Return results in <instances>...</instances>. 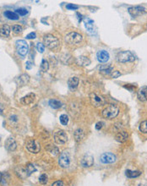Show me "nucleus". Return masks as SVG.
Listing matches in <instances>:
<instances>
[{
    "label": "nucleus",
    "instance_id": "nucleus-1",
    "mask_svg": "<svg viewBox=\"0 0 147 186\" xmlns=\"http://www.w3.org/2000/svg\"><path fill=\"white\" fill-rule=\"evenodd\" d=\"M118 113H119V108L117 107L116 105L111 104L102 111V116L104 117L105 119H112L118 116Z\"/></svg>",
    "mask_w": 147,
    "mask_h": 186
},
{
    "label": "nucleus",
    "instance_id": "nucleus-2",
    "mask_svg": "<svg viewBox=\"0 0 147 186\" xmlns=\"http://www.w3.org/2000/svg\"><path fill=\"white\" fill-rule=\"evenodd\" d=\"M43 42H44V44L47 48L52 49V50L58 48V46H59V40L56 37L50 35V34L44 36Z\"/></svg>",
    "mask_w": 147,
    "mask_h": 186
},
{
    "label": "nucleus",
    "instance_id": "nucleus-3",
    "mask_svg": "<svg viewBox=\"0 0 147 186\" xmlns=\"http://www.w3.org/2000/svg\"><path fill=\"white\" fill-rule=\"evenodd\" d=\"M65 41H66V43L71 44V45H77L81 43L82 36L78 32L71 31L65 36Z\"/></svg>",
    "mask_w": 147,
    "mask_h": 186
},
{
    "label": "nucleus",
    "instance_id": "nucleus-4",
    "mask_svg": "<svg viewBox=\"0 0 147 186\" xmlns=\"http://www.w3.org/2000/svg\"><path fill=\"white\" fill-rule=\"evenodd\" d=\"M16 51L19 55L24 57L29 52V46L28 43L24 40H18L16 43Z\"/></svg>",
    "mask_w": 147,
    "mask_h": 186
},
{
    "label": "nucleus",
    "instance_id": "nucleus-5",
    "mask_svg": "<svg viewBox=\"0 0 147 186\" xmlns=\"http://www.w3.org/2000/svg\"><path fill=\"white\" fill-rule=\"evenodd\" d=\"M118 60L120 63H127V62H133L135 61V57L131 52L129 51H123L120 52L118 54Z\"/></svg>",
    "mask_w": 147,
    "mask_h": 186
},
{
    "label": "nucleus",
    "instance_id": "nucleus-6",
    "mask_svg": "<svg viewBox=\"0 0 147 186\" xmlns=\"http://www.w3.org/2000/svg\"><path fill=\"white\" fill-rule=\"evenodd\" d=\"M129 15L132 17H138V16H143L146 13V9L143 6H133L129 8Z\"/></svg>",
    "mask_w": 147,
    "mask_h": 186
},
{
    "label": "nucleus",
    "instance_id": "nucleus-7",
    "mask_svg": "<svg viewBox=\"0 0 147 186\" xmlns=\"http://www.w3.org/2000/svg\"><path fill=\"white\" fill-rule=\"evenodd\" d=\"M25 147L31 153H38L41 150L40 145L35 140H28L27 142L25 143Z\"/></svg>",
    "mask_w": 147,
    "mask_h": 186
},
{
    "label": "nucleus",
    "instance_id": "nucleus-8",
    "mask_svg": "<svg viewBox=\"0 0 147 186\" xmlns=\"http://www.w3.org/2000/svg\"><path fill=\"white\" fill-rule=\"evenodd\" d=\"M90 101H91V103L92 106L97 107H101L102 105H104V99L101 98V97H99L98 95H96L94 92H92L90 94Z\"/></svg>",
    "mask_w": 147,
    "mask_h": 186
},
{
    "label": "nucleus",
    "instance_id": "nucleus-9",
    "mask_svg": "<svg viewBox=\"0 0 147 186\" xmlns=\"http://www.w3.org/2000/svg\"><path fill=\"white\" fill-rule=\"evenodd\" d=\"M54 140L58 145H64L68 140L67 134L64 130H58L54 134Z\"/></svg>",
    "mask_w": 147,
    "mask_h": 186
},
{
    "label": "nucleus",
    "instance_id": "nucleus-10",
    "mask_svg": "<svg viewBox=\"0 0 147 186\" xmlns=\"http://www.w3.org/2000/svg\"><path fill=\"white\" fill-rule=\"evenodd\" d=\"M58 163L61 166L62 168H66L70 165V157H69V153L68 152H64L60 155L59 160H58Z\"/></svg>",
    "mask_w": 147,
    "mask_h": 186
},
{
    "label": "nucleus",
    "instance_id": "nucleus-11",
    "mask_svg": "<svg viewBox=\"0 0 147 186\" xmlns=\"http://www.w3.org/2000/svg\"><path fill=\"white\" fill-rule=\"evenodd\" d=\"M100 161L104 164H109V163H114L116 161V156L111 152H105L101 156Z\"/></svg>",
    "mask_w": 147,
    "mask_h": 186
},
{
    "label": "nucleus",
    "instance_id": "nucleus-12",
    "mask_svg": "<svg viewBox=\"0 0 147 186\" xmlns=\"http://www.w3.org/2000/svg\"><path fill=\"white\" fill-rule=\"evenodd\" d=\"M80 163L84 168H90L94 164V157L90 154H86L80 161Z\"/></svg>",
    "mask_w": 147,
    "mask_h": 186
},
{
    "label": "nucleus",
    "instance_id": "nucleus-13",
    "mask_svg": "<svg viewBox=\"0 0 147 186\" xmlns=\"http://www.w3.org/2000/svg\"><path fill=\"white\" fill-rule=\"evenodd\" d=\"M109 53L106 50H100L96 53V58L100 63H106L109 60Z\"/></svg>",
    "mask_w": 147,
    "mask_h": 186
},
{
    "label": "nucleus",
    "instance_id": "nucleus-14",
    "mask_svg": "<svg viewBox=\"0 0 147 186\" xmlns=\"http://www.w3.org/2000/svg\"><path fill=\"white\" fill-rule=\"evenodd\" d=\"M84 22H85V26H86V30L88 31V32L91 34V35H94V33H95L94 21L92 20L91 19L86 18L84 20Z\"/></svg>",
    "mask_w": 147,
    "mask_h": 186
},
{
    "label": "nucleus",
    "instance_id": "nucleus-15",
    "mask_svg": "<svg viewBox=\"0 0 147 186\" xmlns=\"http://www.w3.org/2000/svg\"><path fill=\"white\" fill-rule=\"evenodd\" d=\"M16 147H17V144H16V140H15L14 138H9V139L5 141V148H6L9 152H14V151H16Z\"/></svg>",
    "mask_w": 147,
    "mask_h": 186
},
{
    "label": "nucleus",
    "instance_id": "nucleus-16",
    "mask_svg": "<svg viewBox=\"0 0 147 186\" xmlns=\"http://www.w3.org/2000/svg\"><path fill=\"white\" fill-rule=\"evenodd\" d=\"M30 80V76L27 74H22L21 75H20L16 79V82L19 85H25L29 82Z\"/></svg>",
    "mask_w": 147,
    "mask_h": 186
},
{
    "label": "nucleus",
    "instance_id": "nucleus-17",
    "mask_svg": "<svg viewBox=\"0 0 147 186\" xmlns=\"http://www.w3.org/2000/svg\"><path fill=\"white\" fill-rule=\"evenodd\" d=\"M35 99H36V95L34 93H29L26 96H24V98H21V102L24 105H30V104L33 103Z\"/></svg>",
    "mask_w": 147,
    "mask_h": 186
},
{
    "label": "nucleus",
    "instance_id": "nucleus-18",
    "mask_svg": "<svg viewBox=\"0 0 147 186\" xmlns=\"http://www.w3.org/2000/svg\"><path fill=\"white\" fill-rule=\"evenodd\" d=\"M138 99L141 102L147 101V86H143L139 90L137 93Z\"/></svg>",
    "mask_w": 147,
    "mask_h": 186
},
{
    "label": "nucleus",
    "instance_id": "nucleus-19",
    "mask_svg": "<svg viewBox=\"0 0 147 186\" xmlns=\"http://www.w3.org/2000/svg\"><path fill=\"white\" fill-rule=\"evenodd\" d=\"M78 85H79V79L77 77H71L68 80V85H69V88L70 89L71 91L76 90Z\"/></svg>",
    "mask_w": 147,
    "mask_h": 186
},
{
    "label": "nucleus",
    "instance_id": "nucleus-20",
    "mask_svg": "<svg viewBox=\"0 0 147 186\" xmlns=\"http://www.w3.org/2000/svg\"><path fill=\"white\" fill-rule=\"evenodd\" d=\"M75 62L76 64L79 65V66H81V67H84V66H87L91 64V60L89 58H86L85 56H80L75 59Z\"/></svg>",
    "mask_w": 147,
    "mask_h": 186
},
{
    "label": "nucleus",
    "instance_id": "nucleus-21",
    "mask_svg": "<svg viewBox=\"0 0 147 186\" xmlns=\"http://www.w3.org/2000/svg\"><path fill=\"white\" fill-rule=\"evenodd\" d=\"M115 138H116L117 141L122 143V142H125L126 140H128L129 134L126 131H119L118 133H117Z\"/></svg>",
    "mask_w": 147,
    "mask_h": 186
},
{
    "label": "nucleus",
    "instance_id": "nucleus-22",
    "mask_svg": "<svg viewBox=\"0 0 147 186\" xmlns=\"http://www.w3.org/2000/svg\"><path fill=\"white\" fill-rule=\"evenodd\" d=\"M9 35H10V27L8 25H3V26L0 28V37L6 38L9 37Z\"/></svg>",
    "mask_w": 147,
    "mask_h": 186
},
{
    "label": "nucleus",
    "instance_id": "nucleus-23",
    "mask_svg": "<svg viewBox=\"0 0 147 186\" xmlns=\"http://www.w3.org/2000/svg\"><path fill=\"white\" fill-rule=\"evenodd\" d=\"M4 16L6 17L7 19H9L10 20H19V16L15 12H12V11H9V10H7L4 12Z\"/></svg>",
    "mask_w": 147,
    "mask_h": 186
},
{
    "label": "nucleus",
    "instance_id": "nucleus-24",
    "mask_svg": "<svg viewBox=\"0 0 147 186\" xmlns=\"http://www.w3.org/2000/svg\"><path fill=\"white\" fill-rule=\"evenodd\" d=\"M84 131H83V129H78L75 130L74 132V139L76 140V142H80L81 140H83V138H84Z\"/></svg>",
    "mask_w": 147,
    "mask_h": 186
},
{
    "label": "nucleus",
    "instance_id": "nucleus-25",
    "mask_svg": "<svg viewBox=\"0 0 147 186\" xmlns=\"http://www.w3.org/2000/svg\"><path fill=\"white\" fill-rule=\"evenodd\" d=\"M49 105L53 109H58L62 107V102L58 100H56V99H52V100L49 101Z\"/></svg>",
    "mask_w": 147,
    "mask_h": 186
},
{
    "label": "nucleus",
    "instance_id": "nucleus-26",
    "mask_svg": "<svg viewBox=\"0 0 147 186\" xmlns=\"http://www.w3.org/2000/svg\"><path fill=\"white\" fill-rule=\"evenodd\" d=\"M141 174V172L140 171H132L126 170V176L129 179H134V178L139 177Z\"/></svg>",
    "mask_w": 147,
    "mask_h": 186
},
{
    "label": "nucleus",
    "instance_id": "nucleus-27",
    "mask_svg": "<svg viewBox=\"0 0 147 186\" xmlns=\"http://www.w3.org/2000/svg\"><path fill=\"white\" fill-rule=\"evenodd\" d=\"M25 170H26V173H27L28 174V177L31 175L32 173H34V172H36L37 171V168H36V167L34 166L32 163H28V164L25 165Z\"/></svg>",
    "mask_w": 147,
    "mask_h": 186
},
{
    "label": "nucleus",
    "instance_id": "nucleus-28",
    "mask_svg": "<svg viewBox=\"0 0 147 186\" xmlns=\"http://www.w3.org/2000/svg\"><path fill=\"white\" fill-rule=\"evenodd\" d=\"M46 150H47L53 156L57 155V154L58 153V152H59L58 147H54V146H52V145H48V146H47Z\"/></svg>",
    "mask_w": 147,
    "mask_h": 186
},
{
    "label": "nucleus",
    "instance_id": "nucleus-29",
    "mask_svg": "<svg viewBox=\"0 0 147 186\" xmlns=\"http://www.w3.org/2000/svg\"><path fill=\"white\" fill-rule=\"evenodd\" d=\"M40 69L42 72H47V71L48 70L49 64L46 59H42V64H41Z\"/></svg>",
    "mask_w": 147,
    "mask_h": 186
},
{
    "label": "nucleus",
    "instance_id": "nucleus-30",
    "mask_svg": "<svg viewBox=\"0 0 147 186\" xmlns=\"http://www.w3.org/2000/svg\"><path fill=\"white\" fill-rule=\"evenodd\" d=\"M139 129H140L142 133L147 134V120H145V121L140 123V125L139 126Z\"/></svg>",
    "mask_w": 147,
    "mask_h": 186
},
{
    "label": "nucleus",
    "instance_id": "nucleus-31",
    "mask_svg": "<svg viewBox=\"0 0 147 186\" xmlns=\"http://www.w3.org/2000/svg\"><path fill=\"white\" fill-rule=\"evenodd\" d=\"M16 13L18 16H24L28 14V10L26 9H24V8H20V9H16Z\"/></svg>",
    "mask_w": 147,
    "mask_h": 186
},
{
    "label": "nucleus",
    "instance_id": "nucleus-32",
    "mask_svg": "<svg viewBox=\"0 0 147 186\" xmlns=\"http://www.w3.org/2000/svg\"><path fill=\"white\" fill-rule=\"evenodd\" d=\"M59 120L63 125H67L69 123V117L66 114H62L61 116L59 117Z\"/></svg>",
    "mask_w": 147,
    "mask_h": 186
},
{
    "label": "nucleus",
    "instance_id": "nucleus-33",
    "mask_svg": "<svg viewBox=\"0 0 147 186\" xmlns=\"http://www.w3.org/2000/svg\"><path fill=\"white\" fill-rule=\"evenodd\" d=\"M12 31L16 34H20L23 31V28L20 25H13Z\"/></svg>",
    "mask_w": 147,
    "mask_h": 186
},
{
    "label": "nucleus",
    "instance_id": "nucleus-34",
    "mask_svg": "<svg viewBox=\"0 0 147 186\" xmlns=\"http://www.w3.org/2000/svg\"><path fill=\"white\" fill-rule=\"evenodd\" d=\"M39 182L42 184L47 183V176L46 174H42L40 177H39Z\"/></svg>",
    "mask_w": 147,
    "mask_h": 186
},
{
    "label": "nucleus",
    "instance_id": "nucleus-35",
    "mask_svg": "<svg viewBox=\"0 0 147 186\" xmlns=\"http://www.w3.org/2000/svg\"><path fill=\"white\" fill-rule=\"evenodd\" d=\"M66 9H69V10H76V9H79V6L74 4V3H68L66 5Z\"/></svg>",
    "mask_w": 147,
    "mask_h": 186
},
{
    "label": "nucleus",
    "instance_id": "nucleus-36",
    "mask_svg": "<svg viewBox=\"0 0 147 186\" xmlns=\"http://www.w3.org/2000/svg\"><path fill=\"white\" fill-rule=\"evenodd\" d=\"M37 49L38 52H41V53H42V52L45 51V46L43 45L42 43H38L37 44Z\"/></svg>",
    "mask_w": 147,
    "mask_h": 186
},
{
    "label": "nucleus",
    "instance_id": "nucleus-37",
    "mask_svg": "<svg viewBox=\"0 0 147 186\" xmlns=\"http://www.w3.org/2000/svg\"><path fill=\"white\" fill-rule=\"evenodd\" d=\"M9 121L11 123V125H15V124L18 122V117L16 115H11L9 117Z\"/></svg>",
    "mask_w": 147,
    "mask_h": 186
},
{
    "label": "nucleus",
    "instance_id": "nucleus-38",
    "mask_svg": "<svg viewBox=\"0 0 147 186\" xmlns=\"http://www.w3.org/2000/svg\"><path fill=\"white\" fill-rule=\"evenodd\" d=\"M121 75V74L119 73V71H118V70H115V71H113V73L111 74V76L112 78H114V79H116V78H118V77Z\"/></svg>",
    "mask_w": 147,
    "mask_h": 186
},
{
    "label": "nucleus",
    "instance_id": "nucleus-39",
    "mask_svg": "<svg viewBox=\"0 0 147 186\" xmlns=\"http://www.w3.org/2000/svg\"><path fill=\"white\" fill-rule=\"evenodd\" d=\"M37 37V34L35 32H31L26 36V39H35Z\"/></svg>",
    "mask_w": 147,
    "mask_h": 186
},
{
    "label": "nucleus",
    "instance_id": "nucleus-40",
    "mask_svg": "<svg viewBox=\"0 0 147 186\" xmlns=\"http://www.w3.org/2000/svg\"><path fill=\"white\" fill-rule=\"evenodd\" d=\"M52 186H65V185H64L63 181H61V180H58V181H56V182H54V183L52 184Z\"/></svg>",
    "mask_w": 147,
    "mask_h": 186
},
{
    "label": "nucleus",
    "instance_id": "nucleus-41",
    "mask_svg": "<svg viewBox=\"0 0 147 186\" xmlns=\"http://www.w3.org/2000/svg\"><path fill=\"white\" fill-rule=\"evenodd\" d=\"M102 126H103V123H102V122L96 123V129H97V130H100V129L102 128Z\"/></svg>",
    "mask_w": 147,
    "mask_h": 186
},
{
    "label": "nucleus",
    "instance_id": "nucleus-42",
    "mask_svg": "<svg viewBox=\"0 0 147 186\" xmlns=\"http://www.w3.org/2000/svg\"><path fill=\"white\" fill-rule=\"evenodd\" d=\"M32 66H33V64H31V62H26V64H25V69H26V70H31V68H32Z\"/></svg>",
    "mask_w": 147,
    "mask_h": 186
},
{
    "label": "nucleus",
    "instance_id": "nucleus-43",
    "mask_svg": "<svg viewBox=\"0 0 147 186\" xmlns=\"http://www.w3.org/2000/svg\"><path fill=\"white\" fill-rule=\"evenodd\" d=\"M3 112H4V107L0 103V115H3Z\"/></svg>",
    "mask_w": 147,
    "mask_h": 186
},
{
    "label": "nucleus",
    "instance_id": "nucleus-44",
    "mask_svg": "<svg viewBox=\"0 0 147 186\" xmlns=\"http://www.w3.org/2000/svg\"><path fill=\"white\" fill-rule=\"evenodd\" d=\"M76 16H78V20H79V22L81 21V20H82V16H81L80 14H79V13H77Z\"/></svg>",
    "mask_w": 147,
    "mask_h": 186
},
{
    "label": "nucleus",
    "instance_id": "nucleus-45",
    "mask_svg": "<svg viewBox=\"0 0 147 186\" xmlns=\"http://www.w3.org/2000/svg\"><path fill=\"white\" fill-rule=\"evenodd\" d=\"M2 179H3V174L2 173H0V182L2 181Z\"/></svg>",
    "mask_w": 147,
    "mask_h": 186
},
{
    "label": "nucleus",
    "instance_id": "nucleus-46",
    "mask_svg": "<svg viewBox=\"0 0 147 186\" xmlns=\"http://www.w3.org/2000/svg\"><path fill=\"white\" fill-rule=\"evenodd\" d=\"M146 29H147V25H146Z\"/></svg>",
    "mask_w": 147,
    "mask_h": 186
}]
</instances>
